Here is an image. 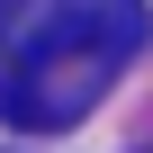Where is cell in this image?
<instances>
[{
	"instance_id": "2",
	"label": "cell",
	"mask_w": 153,
	"mask_h": 153,
	"mask_svg": "<svg viewBox=\"0 0 153 153\" xmlns=\"http://www.w3.org/2000/svg\"><path fill=\"white\" fill-rule=\"evenodd\" d=\"M18 9H27V0H0V36H9V27H18Z\"/></svg>"
},
{
	"instance_id": "1",
	"label": "cell",
	"mask_w": 153,
	"mask_h": 153,
	"mask_svg": "<svg viewBox=\"0 0 153 153\" xmlns=\"http://www.w3.org/2000/svg\"><path fill=\"white\" fill-rule=\"evenodd\" d=\"M144 45V0H45V18H27L9 72H0V117L18 135L72 126Z\"/></svg>"
}]
</instances>
